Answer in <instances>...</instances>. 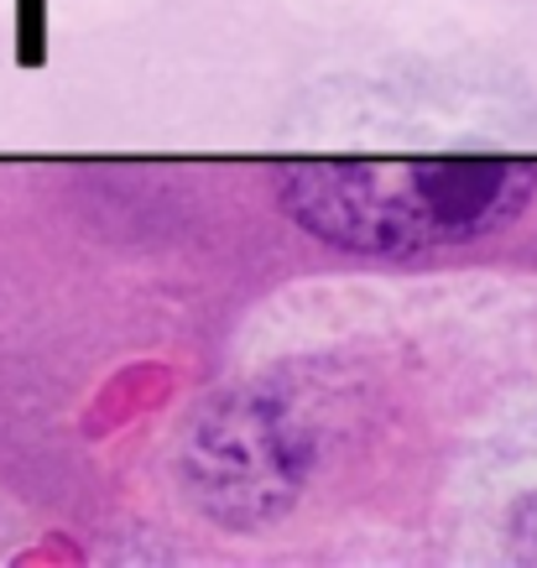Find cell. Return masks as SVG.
<instances>
[{
	"label": "cell",
	"mask_w": 537,
	"mask_h": 568,
	"mask_svg": "<svg viewBox=\"0 0 537 568\" xmlns=\"http://www.w3.org/2000/svg\"><path fill=\"white\" fill-rule=\"evenodd\" d=\"M537 189L533 162H293L277 199L318 241L402 256L496 235Z\"/></svg>",
	"instance_id": "1"
},
{
	"label": "cell",
	"mask_w": 537,
	"mask_h": 568,
	"mask_svg": "<svg viewBox=\"0 0 537 568\" xmlns=\"http://www.w3.org/2000/svg\"><path fill=\"white\" fill-rule=\"evenodd\" d=\"M17 69H48V0H17Z\"/></svg>",
	"instance_id": "2"
},
{
	"label": "cell",
	"mask_w": 537,
	"mask_h": 568,
	"mask_svg": "<svg viewBox=\"0 0 537 568\" xmlns=\"http://www.w3.org/2000/svg\"><path fill=\"white\" fill-rule=\"evenodd\" d=\"M517 537H521V552L537 558V496L521 506V521H517Z\"/></svg>",
	"instance_id": "3"
}]
</instances>
